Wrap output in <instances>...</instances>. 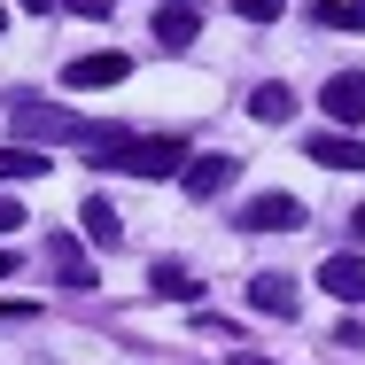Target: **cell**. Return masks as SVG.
<instances>
[{"instance_id":"6","label":"cell","mask_w":365,"mask_h":365,"mask_svg":"<svg viewBox=\"0 0 365 365\" xmlns=\"http://www.w3.org/2000/svg\"><path fill=\"white\" fill-rule=\"evenodd\" d=\"M249 303H257L264 319H295V280L288 272H257V280H249Z\"/></svg>"},{"instance_id":"19","label":"cell","mask_w":365,"mask_h":365,"mask_svg":"<svg viewBox=\"0 0 365 365\" xmlns=\"http://www.w3.org/2000/svg\"><path fill=\"white\" fill-rule=\"evenodd\" d=\"M0 319H31V303H0Z\"/></svg>"},{"instance_id":"1","label":"cell","mask_w":365,"mask_h":365,"mask_svg":"<svg viewBox=\"0 0 365 365\" xmlns=\"http://www.w3.org/2000/svg\"><path fill=\"white\" fill-rule=\"evenodd\" d=\"M93 163H109V171H125V179H179L187 171V140L179 133H148V140H117L93 148Z\"/></svg>"},{"instance_id":"7","label":"cell","mask_w":365,"mask_h":365,"mask_svg":"<svg viewBox=\"0 0 365 365\" xmlns=\"http://www.w3.org/2000/svg\"><path fill=\"white\" fill-rule=\"evenodd\" d=\"M319 288L342 295V303H365V257H327L319 264Z\"/></svg>"},{"instance_id":"3","label":"cell","mask_w":365,"mask_h":365,"mask_svg":"<svg viewBox=\"0 0 365 365\" xmlns=\"http://www.w3.org/2000/svg\"><path fill=\"white\" fill-rule=\"evenodd\" d=\"M117 78H125V55H78V63H63V86L71 93H101Z\"/></svg>"},{"instance_id":"15","label":"cell","mask_w":365,"mask_h":365,"mask_svg":"<svg viewBox=\"0 0 365 365\" xmlns=\"http://www.w3.org/2000/svg\"><path fill=\"white\" fill-rule=\"evenodd\" d=\"M86 233H93V241H117V233H125V225H117V202H109V195H93V202H86Z\"/></svg>"},{"instance_id":"12","label":"cell","mask_w":365,"mask_h":365,"mask_svg":"<svg viewBox=\"0 0 365 365\" xmlns=\"http://www.w3.org/2000/svg\"><path fill=\"white\" fill-rule=\"evenodd\" d=\"M155 295H171V303H195V295H202V280H195L187 264H155Z\"/></svg>"},{"instance_id":"8","label":"cell","mask_w":365,"mask_h":365,"mask_svg":"<svg viewBox=\"0 0 365 365\" xmlns=\"http://www.w3.org/2000/svg\"><path fill=\"white\" fill-rule=\"evenodd\" d=\"M47 264H55V280H63V288H93V257L78 249L71 233H55V249H47Z\"/></svg>"},{"instance_id":"4","label":"cell","mask_w":365,"mask_h":365,"mask_svg":"<svg viewBox=\"0 0 365 365\" xmlns=\"http://www.w3.org/2000/svg\"><path fill=\"white\" fill-rule=\"evenodd\" d=\"M233 179H241V163H233V155H202V163H187V195H195V202L225 195Z\"/></svg>"},{"instance_id":"21","label":"cell","mask_w":365,"mask_h":365,"mask_svg":"<svg viewBox=\"0 0 365 365\" xmlns=\"http://www.w3.org/2000/svg\"><path fill=\"white\" fill-rule=\"evenodd\" d=\"M24 8H55V0H24Z\"/></svg>"},{"instance_id":"13","label":"cell","mask_w":365,"mask_h":365,"mask_svg":"<svg viewBox=\"0 0 365 365\" xmlns=\"http://www.w3.org/2000/svg\"><path fill=\"white\" fill-rule=\"evenodd\" d=\"M0 179H47V155L39 148H0Z\"/></svg>"},{"instance_id":"24","label":"cell","mask_w":365,"mask_h":365,"mask_svg":"<svg viewBox=\"0 0 365 365\" xmlns=\"http://www.w3.org/2000/svg\"><path fill=\"white\" fill-rule=\"evenodd\" d=\"M0 31H8V8H0Z\"/></svg>"},{"instance_id":"9","label":"cell","mask_w":365,"mask_h":365,"mask_svg":"<svg viewBox=\"0 0 365 365\" xmlns=\"http://www.w3.org/2000/svg\"><path fill=\"white\" fill-rule=\"evenodd\" d=\"M311 163H327V171H365V140H342V133H311Z\"/></svg>"},{"instance_id":"17","label":"cell","mask_w":365,"mask_h":365,"mask_svg":"<svg viewBox=\"0 0 365 365\" xmlns=\"http://www.w3.org/2000/svg\"><path fill=\"white\" fill-rule=\"evenodd\" d=\"M16 225H24V202H16V195H0V233H16Z\"/></svg>"},{"instance_id":"14","label":"cell","mask_w":365,"mask_h":365,"mask_svg":"<svg viewBox=\"0 0 365 365\" xmlns=\"http://www.w3.org/2000/svg\"><path fill=\"white\" fill-rule=\"evenodd\" d=\"M249 109H257L264 125H280V117H295V93H288V86H257V93H249Z\"/></svg>"},{"instance_id":"2","label":"cell","mask_w":365,"mask_h":365,"mask_svg":"<svg viewBox=\"0 0 365 365\" xmlns=\"http://www.w3.org/2000/svg\"><path fill=\"white\" fill-rule=\"evenodd\" d=\"M295 225H303V202L295 195H257L241 210V233H295Z\"/></svg>"},{"instance_id":"20","label":"cell","mask_w":365,"mask_h":365,"mask_svg":"<svg viewBox=\"0 0 365 365\" xmlns=\"http://www.w3.org/2000/svg\"><path fill=\"white\" fill-rule=\"evenodd\" d=\"M8 272H16V249H0V280H8Z\"/></svg>"},{"instance_id":"22","label":"cell","mask_w":365,"mask_h":365,"mask_svg":"<svg viewBox=\"0 0 365 365\" xmlns=\"http://www.w3.org/2000/svg\"><path fill=\"white\" fill-rule=\"evenodd\" d=\"M241 365H272V358H241Z\"/></svg>"},{"instance_id":"23","label":"cell","mask_w":365,"mask_h":365,"mask_svg":"<svg viewBox=\"0 0 365 365\" xmlns=\"http://www.w3.org/2000/svg\"><path fill=\"white\" fill-rule=\"evenodd\" d=\"M358 241H365V210H358Z\"/></svg>"},{"instance_id":"11","label":"cell","mask_w":365,"mask_h":365,"mask_svg":"<svg viewBox=\"0 0 365 365\" xmlns=\"http://www.w3.org/2000/svg\"><path fill=\"white\" fill-rule=\"evenodd\" d=\"M311 24H334V31H365V0H311Z\"/></svg>"},{"instance_id":"25","label":"cell","mask_w":365,"mask_h":365,"mask_svg":"<svg viewBox=\"0 0 365 365\" xmlns=\"http://www.w3.org/2000/svg\"><path fill=\"white\" fill-rule=\"evenodd\" d=\"M163 8H171V0H163Z\"/></svg>"},{"instance_id":"16","label":"cell","mask_w":365,"mask_h":365,"mask_svg":"<svg viewBox=\"0 0 365 365\" xmlns=\"http://www.w3.org/2000/svg\"><path fill=\"white\" fill-rule=\"evenodd\" d=\"M280 8H288V0H233V16H249V24H272Z\"/></svg>"},{"instance_id":"5","label":"cell","mask_w":365,"mask_h":365,"mask_svg":"<svg viewBox=\"0 0 365 365\" xmlns=\"http://www.w3.org/2000/svg\"><path fill=\"white\" fill-rule=\"evenodd\" d=\"M319 109H327V117H342V125H358V117H365V78H358V71L327 78V93H319Z\"/></svg>"},{"instance_id":"18","label":"cell","mask_w":365,"mask_h":365,"mask_svg":"<svg viewBox=\"0 0 365 365\" xmlns=\"http://www.w3.org/2000/svg\"><path fill=\"white\" fill-rule=\"evenodd\" d=\"M78 16H109V8H117V0H71Z\"/></svg>"},{"instance_id":"10","label":"cell","mask_w":365,"mask_h":365,"mask_svg":"<svg viewBox=\"0 0 365 365\" xmlns=\"http://www.w3.org/2000/svg\"><path fill=\"white\" fill-rule=\"evenodd\" d=\"M195 31H202V16H195V8H179V0L155 16V39H163V47H195Z\"/></svg>"}]
</instances>
